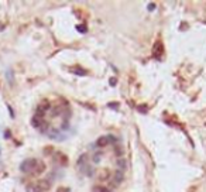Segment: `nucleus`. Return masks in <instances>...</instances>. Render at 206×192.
Returning a JSON list of instances; mask_svg holds the SVG:
<instances>
[{
	"label": "nucleus",
	"mask_w": 206,
	"mask_h": 192,
	"mask_svg": "<svg viewBox=\"0 0 206 192\" xmlns=\"http://www.w3.org/2000/svg\"><path fill=\"white\" fill-rule=\"evenodd\" d=\"M99 178H100L102 181H103V180H107V178H109V172H107V171H103V172H102V175H100Z\"/></svg>",
	"instance_id": "9b49d317"
},
{
	"label": "nucleus",
	"mask_w": 206,
	"mask_h": 192,
	"mask_svg": "<svg viewBox=\"0 0 206 192\" xmlns=\"http://www.w3.org/2000/svg\"><path fill=\"white\" fill-rule=\"evenodd\" d=\"M51 184L47 180H38L37 182H33V184H28L25 191L27 192H47L50 189Z\"/></svg>",
	"instance_id": "f257e3e1"
},
{
	"label": "nucleus",
	"mask_w": 206,
	"mask_h": 192,
	"mask_svg": "<svg viewBox=\"0 0 206 192\" xmlns=\"http://www.w3.org/2000/svg\"><path fill=\"white\" fill-rule=\"evenodd\" d=\"M56 192H71V189H69V188H66V186H61V188H58V189H56Z\"/></svg>",
	"instance_id": "ddd939ff"
},
{
	"label": "nucleus",
	"mask_w": 206,
	"mask_h": 192,
	"mask_svg": "<svg viewBox=\"0 0 206 192\" xmlns=\"http://www.w3.org/2000/svg\"><path fill=\"white\" fill-rule=\"evenodd\" d=\"M116 82H117V81H116V78H112V79H110V85L112 86L116 85Z\"/></svg>",
	"instance_id": "dca6fc26"
},
{
	"label": "nucleus",
	"mask_w": 206,
	"mask_h": 192,
	"mask_svg": "<svg viewBox=\"0 0 206 192\" xmlns=\"http://www.w3.org/2000/svg\"><path fill=\"white\" fill-rule=\"evenodd\" d=\"M164 52V47H163V43L161 41H157L154 44V57L157 59H161V54Z\"/></svg>",
	"instance_id": "20e7f679"
},
{
	"label": "nucleus",
	"mask_w": 206,
	"mask_h": 192,
	"mask_svg": "<svg viewBox=\"0 0 206 192\" xmlns=\"http://www.w3.org/2000/svg\"><path fill=\"white\" fill-rule=\"evenodd\" d=\"M154 9H155V4H154V3H150V4H148V10L151 11V10H154Z\"/></svg>",
	"instance_id": "2eb2a0df"
},
{
	"label": "nucleus",
	"mask_w": 206,
	"mask_h": 192,
	"mask_svg": "<svg viewBox=\"0 0 206 192\" xmlns=\"http://www.w3.org/2000/svg\"><path fill=\"white\" fill-rule=\"evenodd\" d=\"M9 112H10V115H11V117H14V113H13V109H11L10 106H9Z\"/></svg>",
	"instance_id": "6ab92c4d"
},
{
	"label": "nucleus",
	"mask_w": 206,
	"mask_h": 192,
	"mask_svg": "<svg viewBox=\"0 0 206 192\" xmlns=\"http://www.w3.org/2000/svg\"><path fill=\"white\" fill-rule=\"evenodd\" d=\"M69 71H71L72 74L78 75V76H83V75L86 74V71H85L83 68H81V66H78V65H76V66H74V68H71Z\"/></svg>",
	"instance_id": "0eeeda50"
},
{
	"label": "nucleus",
	"mask_w": 206,
	"mask_h": 192,
	"mask_svg": "<svg viewBox=\"0 0 206 192\" xmlns=\"http://www.w3.org/2000/svg\"><path fill=\"white\" fill-rule=\"evenodd\" d=\"M6 78H7V81H9V84H14V78H13V71L11 69H7V72H6Z\"/></svg>",
	"instance_id": "6e6552de"
},
{
	"label": "nucleus",
	"mask_w": 206,
	"mask_h": 192,
	"mask_svg": "<svg viewBox=\"0 0 206 192\" xmlns=\"http://www.w3.org/2000/svg\"><path fill=\"white\" fill-rule=\"evenodd\" d=\"M37 162H38V160H35V158H27V160H24L21 162L20 171L24 172V174H33L34 170H35Z\"/></svg>",
	"instance_id": "f03ea898"
},
{
	"label": "nucleus",
	"mask_w": 206,
	"mask_h": 192,
	"mask_svg": "<svg viewBox=\"0 0 206 192\" xmlns=\"http://www.w3.org/2000/svg\"><path fill=\"white\" fill-rule=\"evenodd\" d=\"M109 106L110 107H119V105H117V103H109Z\"/></svg>",
	"instance_id": "a211bd4d"
},
{
	"label": "nucleus",
	"mask_w": 206,
	"mask_h": 192,
	"mask_svg": "<svg viewBox=\"0 0 206 192\" xmlns=\"http://www.w3.org/2000/svg\"><path fill=\"white\" fill-rule=\"evenodd\" d=\"M117 164H119V167L121 168V170H124V168H126V161H124V160H119V162H117Z\"/></svg>",
	"instance_id": "f8f14e48"
},
{
	"label": "nucleus",
	"mask_w": 206,
	"mask_h": 192,
	"mask_svg": "<svg viewBox=\"0 0 206 192\" xmlns=\"http://www.w3.org/2000/svg\"><path fill=\"white\" fill-rule=\"evenodd\" d=\"M92 158H93V161H95V162H99V161H100V158H102V153H95Z\"/></svg>",
	"instance_id": "9d476101"
},
{
	"label": "nucleus",
	"mask_w": 206,
	"mask_h": 192,
	"mask_svg": "<svg viewBox=\"0 0 206 192\" xmlns=\"http://www.w3.org/2000/svg\"><path fill=\"white\" fill-rule=\"evenodd\" d=\"M10 136H11V133H9V130H6V133H4V137H6V139H9Z\"/></svg>",
	"instance_id": "f3484780"
},
{
	"label": "nucleus",
	"mask_w": 206,
	"mask_h": 192,
	"mask_svg": "<svg viewBox=\"0 0 206 192\" xmlns=\"http://www.w3.org/2000/svg\"><path fill=\"white\" fill-rule=\"evenodd\" d=\"M76 28H78V30H79L81 32H85V31H86V27H85V26H78Z\"/></svg>",
	"instance_id": "4468645a"
},
{
	"label": "nucleus",
	"mask_w": 206,
	"mask_h": 192,
	"mask_svg": "<svg viewBox=\"0 0 206 192\" xmlns=\"http://www.w3.org/2000/svg\"><path fill=\"white\" fill-rule=\"evenodd\" d=\"M44 171H45V164H44L43 161H38V162H37V165H35V170H34L33 174L40 175V174H43Z\"/></svg>",
	"instance_id": "423d86ee"
},
{
	"label": "nucleus",
	"mask_w": 206,
	"mask_h": 192,
	"mask_svg": "<svg viewBox=\"0 0 206 192\" xmlns=\"http://www.w3.org/2000/svg\"><path fill=\"white\" fill-rule=\"evenodd\" d=\"M92 192H109V189H106V186H93Z\"/></svg>",
	"instance_id": "1a4fd4ad"
},
{
	"label": "nucleus",
	"mask_w": 206,
	"mask_h": 192,
	"mask_svg": "<svg viewBox=\"0 0 206 192\" xmlns=\"http://www.w3.org/2000/svg\"><path fill=\"white\" fill-rule=\"evenodd\" d=\"M110 140H113V137H112V136H107V137H106V136H102V137H99V139H98V141H96V146H98V147H100V148H102V147H106V146L109 144V141H110Z\"/></svg>",
	"instance_id": "39448f33"
},
{
	"label": "nucleus",
	"mask_w": 206,
	"mask_h": 192,
	"mask_svg": "<svg viewBox=\"0 0 206 192\" xmlns=\"http://www.w3.org/2000/svg\"><path fill=\"white\" fill-rule=\"evenodd\" d=\"M54 161L58 165H62V167H66V165H68V157H66L64 153H59V151L54 154Z\"/></svg>",
	"instance_id": "7ed1b4c3"
},
{
	"label": "nucleus",
	"mask_w": 206,
	"mask_h": 192,
	"mask_svg": "<svg viewBox=\"0 0 206 192\" xmlns=\"http://www.w3.org/2000/svg\"><path fill=\"white\" fill-rule=\"evenodd\" d=\"M4 27H6V26H4V24H0V31H1V30H3V28H4Z\"/></svg>",
	"instance_id": "aec40b11"
}]
</instances>
